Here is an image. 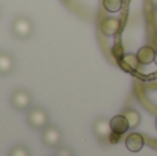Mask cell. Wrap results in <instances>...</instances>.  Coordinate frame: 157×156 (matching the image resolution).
<instances>
[{
	"mask_svg": "<svg viewBox=\"0 0 157 156\" xmlns=\"http://www.w3.org/2000/svg\"><path fill=\"white\" fill-rule=\"evenodd\" d=\"M13 33L19 39H26L32 35L33 32V24L28 17H17L11 25Z\"/></svg>",
	"mask_w": 157,
	"mask_h": 156,
	"instance_id": "obj_1",
	"label": "cell"
},
{
	"mask_svg": "<svg viewBox=\"0 0 157 156\" xmlns=\"http://www.w3.org/2000/svg\"><path fill=\"white\" fill-rule=\"evenodd\" d=\"M28 123L33 129H44L48 123V113L43 108H32L28 112Z\"/></svg>",
	"mask_w": 157,
	"mask_h": 156,
	"instance_id": "obj_2",
	"label": "cell"
},
{
	"mask_svg": "<svg viewBox=\"0 0 157 156\" xmlns=\"http://www.w3.org/2000/svg\"><path fill=\"white\" fill-rule=\"evenodd\" d=\"M30 101H32V96L29 91L24 90V88L14 91L11 96V104L15 109H26L29 108Z\"/></svg>",
	"mask_w": 157,
	"mask_h": 156,
	"instance_id": "obj_3",
	"label": "cell"
},
{
	"mask_svg": "<svg viewBox=\"0 0 157 156\" xmlns=\"http://www.w3.org/2000/svg\"><path fill=\"white\" fill-rule=\"evenodd\" d=\"M43 142L46 144L47 146H58L61 144V133L57 127L54 126H50L46 127L43 130Z\"/></svg>",
	"mask_w": 157,
	"mask_h": 156,
	"instance_id": "obj_4",
	"label": "cell"
},
{
	"mask_svg": "<svg viewBox=\"0 0 157 156\" xmlns=\"http://www.w3.org/2000/svg\"><path fill=\"white\" fill-rule=\"evenodd\" d=\"M110 127H112V131L123 135L130 129V124H128V120L124 115H116L110 119Z\"/></svg>",
	"mask_w": 157,
	"mask_h": 156,
	"instance_id": "obj_5",
	"label": "cell"
},
{
	"mask_svg": "<svg viewBox=\"0 0 157 156\" xmlns=\"http://www.w3.org/2000/svg\"><path fill=\"white\" fill-rule=\"evenodd\" d=\"M94 133L98 138L101 140H105V138H109L112 133V127H110V122L105 120V119H98L94 123Z\"/></svg>",
	"mask_w": 157,
	"mask_h": 156,
	"instance_id": "obj_6",
	"label": "cell"
},
{
	"mask_svg": "<svg viewBox=\"0 0 157 156\" xmlns=\"http://www.w3.org/2000/svg\"><path fill=\"white\" fill-rule=\"evenodd\" d=\"M144 144H145V140L141 134L138 133H132L127 137L125 140V146L130 152H139L142 148H144Z\"/></svg>",
	"mask_w": 157,
	"mask_h": 156,
	"instance_id": "obj_7",
	"label": "cell"
},
{
	"mask_svg": "<svg viewBox=\"0 0 157 156\" xmlns=\"http://www.w3.org/2000/svg\"><path fill=\"white\" fill-rule=\"evenodd\" d=\"M120 29V21L117 18H106L101 24V30L103 32V35L106 36H114L117 35Z\"/></svg>",
	"mask_w": 157,
	"mask_h": 156,
	"instance_id": "obj_8",
	"label": "cell"
},
{
	"mask_svg": "<svg viewBox=\"0 0 157 156\" xmlns=\"http://www.w3.org/2000/svg\"><path fill=\"white\" fill-rule=\"evenodd\" d=\"M136 57H138L139 62L142 65H147V64H152L155 61V57H156V51L153 47L150 46H144L138 50L136 53Z\"/></svg>",
	"mask_w": 157,
	"mask_h": 156,
	"instance_id": "obj_9",
	"label": "cell"
},
{
	"mask_svg": "<svg viewBox=\"0 0 157 156\" xmlns=\"http://www.w3.org/2000/svg\"><path fill=\"white\" fill-rule=\"evenodd\" d=\"M14 69V58L6 51L0 53V75H8Z\"/></svg>",
	"mask_w": 157,
	"mask_h": 156,
	"instance_id": "obj_10",
	"label": "cell"
},
{
	"mask_svg": "<svg viewBox=\"0 0 157 156\" xmlns=\"http://www.w3.org/2000/svg\"><path fill=\"white\" fill-rule=\"evenodd\" d=\"M121 65L128 71H136L138 66L141 65L136 54H123L121 57Z\"/></svg>",
	"mask_w": 157,
	"mask_h": 156,
	"instance_id": "obj_11",
	"label": "cell"
},
{
	"mask_svg": "<svg viewBox=\"0 0 157 156\" xmlns=\"http://www.w3.org/2000/svg\"><path fill=\"white\" fill-rule=\"evenodd\" d=\"M123 115L127 118L128 124H130L131 129H135V127L141 123V115H139L138 111H135V109H125Z\"/></svg>",
	"mask_w": 157,
	"mask_h": 156,
	"instance_id": "obj_12",
	"label": "cell"
},
{
	"mask_svg": "<svg viewBox=\"0 0 157 156\" xmlns=\"http://www.w3.org/2000/svg\"><path fill=\"white\" fill-rule=\"evenodd\" d=\"M103 8L109 13H119L123 7V0H103Z\"/></svg>",
	"mask_w": 157,
	"mask_h": 156,
	"instance_id": "obj_13",
	"label": "cell"
},
{
	"mask_svg": "<svg viewBox=\"0 0 157 156\" xmlns=\"http://www.w3.org/2000/svg\"><path fill=\"white\" fill-rule=\"evenodd\" d=\"M8 156H30V154L25 145H15L14 148H11Z\"/></svg>",
	"mask_w": 157,
	"mask_h": 156,
	"instance_id": "obj_14",
	"label": "cell"
},
{
	"mask_svg": "<svg viewBox=\"0 0 157 156\" xmlns=\"http://www.w3.org/2000/svg\"><path fill=\"white\" fill-rule=\"evenodd\" d=\"M120 135H121V134H117V133L112 131V133H110V135H109V141H110L112 144H116L117 141L120 140Z\"/></svg>",
	"mask_w": 157,
	"mask_h": 156,
	"instance_id": "obj_15",
	"label": "cell"
},
{
	"mask_svg": "<svg viewBox=\"0 0 157 156\" xmlns=\"http://www.w3.org/2000/svg\"><path fill=\"white\" fill-rule=\"evenodd\" d=\"M57 156H72V152L69 151L68 148H61L59 151L57 152Z\"/></svg>",
	"mask_w": 157,
	"mask_h": 156,
	"instance_id": "obj_16",
	"label": "cell"
},
{
	"mask_svg": "<svg viewBox=\"0 0 157 156\" xmlns=\"http://www.w3.org/2000/svg\"><path fill=\"white\" fill-rule=\"evenodd\" d=\"M153 21H155V25H156V28H157V10L153 13Z\"/></svg>",
	"mask_w": 157,
	"mask_h": 156,
	"instance_id": "obj_17",
	"label": "cell"
},
{
	"mask_svg": "<svg viewBox=\"0 0 157 156\" xmlns=\"http://www.w3.org/2000/svg\"><path fill=\"white\" fill-rule=\"evenodd\" d=\"M152 3H153V4H155L156 7H157V0H152Z\"/></svg>",
	"mask_w": 157,
	"mask_h": 156,
	"instance_id": "obj_18",
	"label": "cell"
},
{
	"mask_svg": "<svg viewBox=\"0 0 157 156\" xmlns=\"http://www.w3.org/2000/svg\"><path fill=\"white\" fill-rule=\"evenodd\" d=\"M155 62H156V65H157V51H156V57H155Z\"/></svg>",
	"mask_w": 157,
	"mask_h": 156,
	"instance_id": "obj_19",
	"label": "cell"
},
{
	"mask_svg": "<svg viewBox=\"0 0 157 156\" xmlns=\"http://www.w3.org/2000/svg\"><path fill=\"white\" fill-rule=\"evenodd\" d=\"M156 129H157V119H156Z\"/></svg>",
	"mask_w": 157,
	"mask_h": 156,
	"instance_id": "obj_20",
	"label": "cell"
},
{
	"mask_svg": "<svg viewBox=\"0 0 157 156\" xmlns=\"http://www.w3.org/2000/svg\"><path fill=\"white\" fill-rule=\"evenodd\" d=\"M156 44H157V35H156Z\"/></svg>",
	"mask_w": 157,
	"mask_h": 156,
	"instance_id": "obj_21",
	"label": "cell"
}]
</instances>
